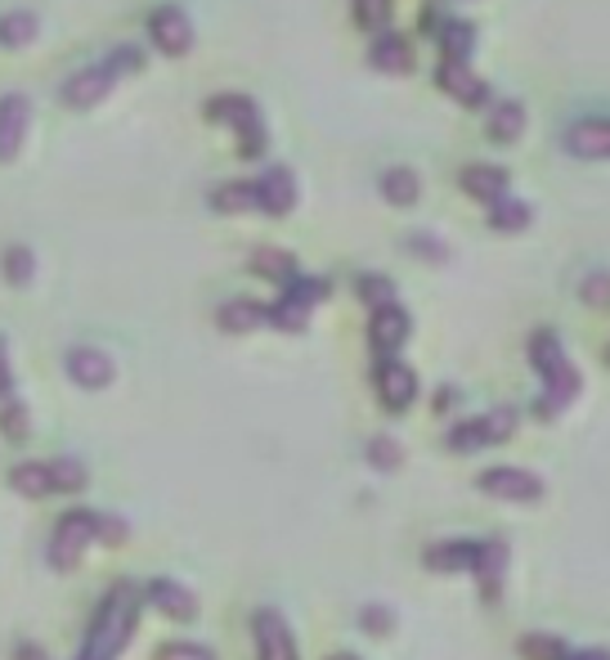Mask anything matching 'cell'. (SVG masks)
Segmentation results:
<instances>
[{"label":"cell","mask_w":610,"mask_h":660,"mask_svg":"<svg viewBox=\"0 0 610 660\" xmlns=\"http://www.w3.org/2000/svg\"><path fill=\"white\" fill-rule=\"evenodd\" d=\"M207 118L229 127L238 136V158H261L266 153V127H261V113L248 94H216L207 99Z\"/></svg>","instance_id":"3957f363"},{"label":"cell","mask_w":610,"mask_h":660,"mask_svg":"<svg viewBox=\"0 0 610 660\" xmlns=\"http://www.w3.org/2000/svg\"><path fill=\"white\" fill-rule=\"evenodd\" d=\"M484 136L494 144H517L526 136V108L517 99H503L490 108V122H484Z\"/></svg>","instance_id":"44dd1931"},{"label":"cell","mask_w":610,"mask_h":660,"mask_svg":"<svg viewBox=\"0 0 610 660\" xmlns=\"http://www.w3.org/2000/svg\"><path fill=\"white\" fill-rule=\"evenodd\" d=\"M566 660H610V651H601V647H588V651H566Z\"/></svg>","instance_id":"ee69618b"},{"label":"cell","mask_w":610,"mask_h":660,"mask_svg":"<svg viewBox=\"0 0 610 660\" xmlns=\"http://www.w3.org/2000/svg\"><path fill=\"white\" fill-rule=\"evenodd\" d=\"M10 391V356H6V342H0V396Z\"/></svg>","instance_id":"f6af8a7d"},{"label":"cell","mask_w":610,"mask_h":660,"mask_svg":"<svg viewBox=\"0 0 610 660\" xmlns=\"http://www.w3.org/2000/svg\"><path fill=\"white\" fill-rule=\"evenodd\" d=\"M354 23L382 32L391 23V0H354Z\"/></svg>","instance_id":"d590c367"},{"label":"cell","mask_w":610,"mask_h":660,"mask_svg":"<svg viewBox=\"0 0 610 660\" xmlns=\"http://www.w3.org/2000/svg\"><path fill=\"white\" fill-rule=\"evenodd\" d=\"M382 198L396 202V207H413V202L422 198L418 171H413V167H391V171H382Z\"/></svg>","instance_id":"484cf974"},{"label":"cell","mask_w":610,"mask_h":660,"mask_svg":"<svg viewBox=\"0 0 610 660\" xmlns=\"http://www.w3.org/2000/svg\"><path fill=\"white\" fill-rule=\"evenodd\" d=\"M257 207L270 211V216H288L297 207V180L288 167H270L261 180H257Z\"/></svg>","instance_id":"2e32d148"},{"label":"cell","mask_w":610,"mask_h":660,"mask_svg":"<svg viewBox=\"0 0 610 660\" xmlns=\"http://www.w3.org/2000/svg\"><path fill=\"white\" fill-rule=\"evenodd\" d=\"M480 558V543L467 539H449V543H431L427 548V567L431 571H471Z\"/></svg>","instance_id":"7402d4cb"},{"label":"cell","mask_w":610,"mask_h":660,"mask_svg":"<svg viewBox=\"0 0 610 660\" xmlns=\"http://www.w3.org/2000/svg\"><path fill=\"white\" fill-rule=\"evenodd\" d=\"M257 647H261V660H297L288 620L279 611H257Z\"/></svg>","instance_id":"ac0fdd59"},{"label":"cell","mask_w":610,"mask_h":660,"mask_svg":"<svg viewBox=\"0 0 610 660\" xmlns=\"http://www.w3.org/2000/svg\"><path fill=\"white\" fill-rule=\"evenodd\" d=\"M332 660H354V656H332Z\"/></svg>","instance_id":"7dc6e473"},{"label":"cell","mask_w":610,"mask_h":660,"mask_svg":"<svg viewBox=\"0 0 610 660\" xmlns=\"http://www.w3.org/2000/svg\"><path fill=\"white\" fill-rule=\"evenodd\" d=\"M503 562H508V548L503 543H480V558H476V580H480V593L494 602L499 593V580H503Z\"/></svg>","instance_id":"cb8c5ba5"},{"label":"cell","mask_w":610,"mask_h":660,"mask_svg":"<svg viewBox=\"0 0 610 660\" xmlns=\"http://www.w3.org/2000/svg\"><path fill=\"white\" fill-rule=\"evenodd\" d=\"M10 486H14L23 499L59 494V490H54V468H50V463H19V468L10 472Z\"/></svg>","instance_id":"603a6c76"},{"label":"cell","mask_w":610,"mask_h":660,"mask_svg":"<svg viewBox=\"0 0 610 660\" xmlns=\"http://www.w3.org/2000/svg\"><path fill=\"white\" fill-rule=\"evenodd\" d=\"M409 252L418 261H449V248L436 239V234H409Z\"/></svg>","instance_id":"74e56055"},{"label":"cell","mask_w":610,"mask_h":660,"mask_svg":"<svg viewBox=\"0 0 610 660\" xmlns=\"http://www.w3.org/2000/svg\"><path fill=\"white\" fill-rule=\"evenodd\" d=\"M117 77H121V72H117V63H112V59L90 63V68H81V72H72V77L63 81L59 99H63L68 108H94L99 99H108V94H112Z\"/></svg>","instance_id":"8992f818"},{"label":"cell","mask_w":610,"mask_h":660,"mask_svg":"<svg viewBox=\"0 0 610 660\" xmlns=\"http://www.w3.org/2000/svg\"><path fill=\"white\" fill-rule=\"evenodd\" d=\"M369 463H373L378 472H396V468L404 463L400 440H396V436H373V440H369Z\"/></svg>","instance_id":"1f68e13d"},{"label":"cell","mask_w":610,"mask_h":660,"mask_svg":"<svg viewBox=\"0 0 610 660\" xmlns=\"http://www.w3.org/2000/svg\"><path fill=\"white\" fill-rule=\"evenodd\" d=\"M19 660H46L37 647H19Z\"/></svg>","instance_id":"bcb514c9"},{"label":"cell","mask_w":610,"mask_h":660,"mask_svg":"<svg viewBox=\"0 0 610 660\" xmlns=\"http://www.w3.org/2000/svg\"><path fill=\"white\" fill-rule=\"evenodd\" d=\"M144 602H149V598H144L136 584H117V589L108 593V602L99 607L90 633H86V651H81V660H117L121 651H127V642H131V633H136V620H140V607H144Z\"/></svg>","instance_id":"6da1fadb"},{"label":"cell","mask_w":610,"mask_h":660,"mask_svg":"<svg viewBox=\"0 0 610 660\" xmlns=\"http://www.w3.org/2000/svg\"><path fill=\"white\" fill-rule=\"evenodd\" d=\"M480 490L490 499H508V503H534L543 499V481L534 472H521V468H490L480 477Z\"/></svg>","instance_id":"9c48e42d"},{"label":"cell","mask_w":610,"mask_h":660,"mask_svg":"<svg viewBox=\"0 0 610 660\" xmlns=\"http://www.w3.org/2000/svg\"><path fill=\"white\" fill-rule=\"evenodd\" d=\"M583 301L592 310H606L610 306V274H588L583 279Z\"/></svg>","instance_id":"f35d334b"},{"label":"cell","mask_w":610,"mask_h":660,"mask_svg":"<svg viewBox=\"0 0 610 660\" xmlns=\"http://www.w3.org/2000/svg\"><path fill=\"white\" fill-rule=\"evenodd\" d=\"M369 342H373V351H378V356H396V351L409 342V314H404L396 301H387V306H378V310H373Z\"/></svg>","instance_id":"8fae6325"},{"label":"cell","mask_w":610,"mask_h":660,"mask_svg":"<svg viewBox=\"0 0 610 660\" xmlns=\"http://www.w3.org/2000/svg\"><path fill=\"white\" fill-rule=\"evenodd\" d=\"M354 292H359L363 301H369L373 310L387 306V301H396V283L382 279V274H359V279H354Z\"/></svg>","instance_id":"e575fe53"},{"label":"cell","mask_w":610,"mask_h":660,"mask_svg":"<svg viewBox=\"0 0 610 660\" xmlns=\"http://www.w3.org/2000/svg\"><path fill=\"white\" fill-rule=\"evenodd\" d=\"M50 468H54V490H59V494H77V490H86V468H81L77 459H54Z\"/></svg>","instance_id":"8d00e7d4"},{"label":"cell","mask_w":610,"mask_h":660,"mask_svg":"<svg viewBox=\"0 0 610 660\" xmlns=\"http://www.w3.org/2000/svg\"><path fill=\"white\" fill-rule=\"evenodd\" d=\"M158 660H216V656L207 647H198V642H167L158 651Z\"/></svg>","instance_id":"b9f144b4"},{"label":"cell","mask_w":610,"mask_h":660,"mask_svg":"<svg viewBox=\"0 0 610 660\" xmlns=\"http://www.w3.org/2000/svg\"><path fill=\"white\" fill-rule=\"evenodd\" d=\"M0 266H6V279H10L14 288L32 283V274H37V257H32L28 248H10L6 257H0Z\"/></svg>","instance_id":"836d02e7"},{"label":"cell","mask_w":610,"mask_h":660,"mask_svg":"<svg viewBox=\"0 0 610 660\" xmlns=\"http://www.w3.org/2000/svg\"><path fill=\"white\" fill-rule=\"evenodd\" d=\"M99 539L121 543V539H127V521H121V517H103V521H99Z\"/></svg>","instance_id":"7bdbcfd3"},{"label":"cell","mask_w":610,"mask_h":660,"mask_svg":"<svg viewBox=\"0 0 610 660\" xmlns=\"http://www.w3.org/2000/svg\"><path fill=\"white\" fill-rule=\"evenodd\" d=\"M508 184H512V176L499 162H471V167H462V189L471 198H480V202H499L508 193Z\"/></svg>","instance_id":"e0dca14e"},{"label":"cell","mask_w":610,"mask_h":660,"mask_svg":"<svg viewBox=\"0 0 610 660\" xmlns=\"http://www.w3.org/2000/svg\"><path fill=\"white\" fill-rule=\"evenodd\" d=\"M359 624H363V629H369L373 638H382V633H391L396 616H391L387 607H363V611H359Z\"/></svg>","instance_id":"ab89813d"},{"label":"cell","mask_w":610,"mask_h":660,"mask_svg":"<svg viewBox=\"0 0 610 660\" xmlns=\"http://www.w3.org/2000/svg\"><path fill=\"white\" fill-rule=\"evenodd\" d=\"M211 207L216 211H252L257 207V180H229L211 189Z\"/></svg>","instance_id":"4316f807"},{"label":"cell","mask_w":610,"mask_h":660,"mask_svg":"<svg viewBox=\"0 0 610 660\" xmlns=\"http://www.w3.org/2000/svg\"><path fill=\"white\" fill-rule=\"evenodd\" d=\"M422 28L436 32L444 59H471V50H476V28H471V23H462V19H440V14L427 10V14H422Z\"/></svg>","instance_id":"9a60e30c"},{"label":"cell","mask_w":610,"mask_h":660,"mask_svg":"<svg viewBox=\"0 0 610 660\" xmlns=\"http://www.w3.org/2000/svg\"><path fill=\"white\" fill-rule=\"evenodd\" d=\"M149 41H153L162 54H171V59L189 54V50H193V23H189V14H184L180 6H158V10L149 14Z\"/></svg>","instance_id":"52a82bcc"},{"label":"cell","mask_w":610,"mask_h":660,"mask_svg":"<svg viewBox=\"0 0 610 660\" xmlns=\"http://www.w3.org/2000/svg\"><path fill=\"white\" fill-rule=\"evenodd\" d=\"M99 512H68L63 521H59V530H54V539H50V562H54V571H72L77 562H81V553L99 539Z\"/></svg>","instance_id":"277c9868"},{"label":"cell","mask_w":610,"mask_h":660,"mask_svg":"<svg viewBox=\"0 0 610 660\" xmlns=\"http://www.w3.org/2000/svg\"><path fill=\"white\" fill-rule=\"evenodd\" d=\"M530 360H534V369H539V378H543V404H539V413L552 418V413H561V409L579 396V369L566 360L561 338L548 333V328L530 338Z\"/></svg>","instance_id":"7a4b0ae2"},{"label":"cell","mask_w":610,"mask_h":660,"mask_svg":"<svg viewBox=\"0 0 610 660\" xmlns=\"http://www.w3.org/2000/svg\"><path fill=\"white\" fill-rule=\"evenodd\" d=\"M517 431V413L512 409H494V413H484V418H471V422H458L449 431V450L458 454H471L480 446H499V440H508Z\"/></svg>","instance_id":"5b68a950"},{"label":"cell","mask_w":610,"mask_h":660,"mask_svg":"<svg viewBox=\"0 0 610 660\" xmlns=\"http://www.w3.org/2000/svg\"><path fill=\"white\" fill-rule=\"evenodd\" d=\"M530 226V207L526 202H517V198H499V202H490V230H499V234H521Z\"/></svg>","instance_id":"f1b7e54d"},{"label":"cell","mask_w":610,"mask_h":660,"mask_svg":"<svg viewBox=\"0 0 610 660\" xmlns=\"http://www.w3.org/2000/svg\"><path fill=\"white\" fill-rule=\"evenodd\" d=\"M369 63H373L378 72L404 77V72L413 68V46H409L404 37H396V32H382V37L373 41V50H369Z\"/></svg>","instance_id":"d6986e66"},{"label":"cell","mask_w":610,"mask_h":660,"mask_svg":"<svg viewBox=\"0 0 610 660\" xmlns=\"http://www.w3.org/2000/svg\"><path fill=\"white\" fill-rule=\"evenodd\" d=\"M37 14H28V10H14V14H0V46L6 50H23V46H32L37 41Z\"/></svg>","instance_id":"83f0119b"},{"label":"cell","mask_w":610,"mask_h":660,"mask_svg":"<svg viewBox=\"0 0 610 660\" xmlns=\"http://www.w3.org/2000/svg\"><path fill=\"white\" fill-rule=\"evenodd\" d=\"M261 279H274V283H288V279H297V261L288 257V252H279V248H261V252H252V261H248Z\"/></svg>","instance_id":"4dcf8cb0"},{"label":"cell","mask_w":610,"mask_h":660,"mask_svg":"<svg viewBox=\"0 0 610 660\" xmlns=\"http://www.w3.org/2000/svg\"><path fill=\"white\" fill-rule=\"evenodd\" d=\"M440 90L453 94V99L467 103V108L490 103V86H484V81L467 68V59H444V63H440Z\"/></svg>","instance_id":"7c38bea8"},{"label":"cell","mask_w":610,"mask_h":660,"mask_svg":"<svg viewBox=\"0 0 610 660\" xmlns=\"http://www.w3.org/2000/svg\"><path fill=\"white\" fill-rule=\"evenodd\" d=\"M270 323V306H257V301H229L220 310V328L224 333H252V328Z\"/></svg>","instance_id":"d4e9b609"},{"label":"cell","mask_w":610,"mask_h":660,"mask_svg":"<svg viewBox=\"0 0 610 660\" xmlns=\"http://www.w3.org/2000/svg\"><path fill=\"white\" fill-rule=\"evenodd\" d=\"M149 607H158V611L171 616V620H193V616H198L193 593H189L184 584H176V580H153V584H149Z\"/></svg>","instance_id":"ffe728a7"},{"label":"cell","mask_w":610,"mask_h":660,"mask_svg":"<svg viewBox=\"0 0 610 660\" xmlns=\"http://www.w3.org/2000/svg\"><path fill=\"white\" fill-rule=\"evenodd\" d=\"M378 396H382L387 409L404 413V409L413 404V396H418L413 369H409L404 360H396V356H382V364H378Z\"/></svg>","instance_id":"30bf717a"},{"label":"cell","mask_w":610,"mask_h":660,"mask_svg":"<svg viewBox=\"0 0 610 660\" xmlns=\"http://www.w3.org/2000/svg\"><path fill=\"white\" fill-rule=\"evenodd\" d=\"M566 642L561 638H552V633H530V638H521V656L526 660H566Z\"/></svg>","instance_id":"d6a6232c"},{"label":"cell","mask_w":610,"mask_h":660,"mask_svg":"<svg viewBox=\"0 0 610 660\" xmlns=\"http://www.w3.org/2000/svg\"><path fill=\"white\" fill-rule=\"evenodd\" d=\"M566 153L574 158H588V162H601L610 158V122L606 118H583L566 131Z\"/></svg>","instance_id":"5bb4252c"},{"label":"cell","mask_w":610,"mask_h":660,"mask_svg":"<svg viewBox=\"0 0 610 660\" xmlns=\"http://www.w3.org/2000/svg\"><path fill=\"white\" fill-rule=\"evenodd\" d=\"M68 378L77 387H86V391H99V387H108L117 378V369L99 347H72L68 351Z\"/></svg>","instance_id":"4fadbf2b"},{"label":"cell","mask_w":610,"mask_h":660,"mask_svg":"<svg viewBox=\"0 0 610 660\" xmlns=\"http://www.w3.org/2000/svg\"><path fill=\"white\" fill-rule=\"evenodd\" d=\"M28 122H32V103L28 94H0V162H14L23 140H28Z\"/></svg>","instance_id":"ba28073f"},{"label":"cell","mask_w":610,"mask_h":660,"mask_svg":"<svg viewBox=\"0 0 610 660\" xmlns=\"http://www.w3.org/2000/svg\"><path fill=\"white\" fill-rule=\"evenodd\" d=\"M310 310H314L310 301H301L297 292H288V288H283V297L270 306V323H279V328H292V333H301V328L310 323Z\"/></svg>","instance_id":"f546056e"},{"label":"cell","mask_w":610,"mask_h":660,"mask_svg":"<svg viewBox=\"0 0 610 660\" xmlns=\"http://www.w3.org/2000/svg\"><path fill=\"white\" fill-rule=\"evenodd\" d=\"M0 427H6L14 440H23V436H28V409H23L19 400H10L6 409H0Z\"/></svg>","instance_id":"60d3db41"}]
</instances>
